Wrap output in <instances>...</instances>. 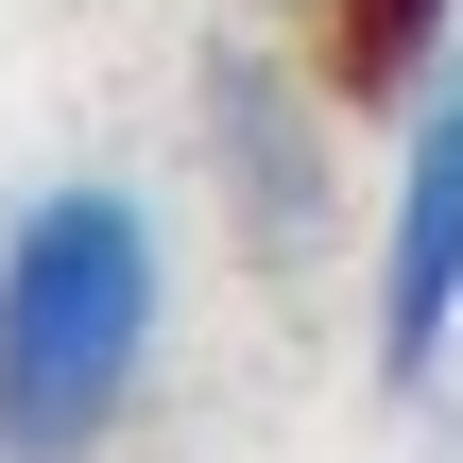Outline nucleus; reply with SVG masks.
Masks as SVG:
<instances>
[{"label": "nucleus", "instance_id": "obj_1", "mask_svg": "<svg viewBox=\"0 0 463 463\" xmlns=\"http://www.w3.org/2000/svg\"><path fill=\"white\" fill-rule=\"evenodd\" d=\"M172 344V223L120 172H52L0 223V463H103Z\"/></svg>", "mask_w": 463, "mask_h": 463}, {"label": "nucleus", "instance_id": "obj_2", "mask_svg": "<svg viewBox=\"0 0 463 463\" xmlns=\"http://www.w3.org/2000/svg\"><path fill=\"white\" fill-rule=\"evenodd\" d=\"M189 137H206V172H223V223H241V258L309 275V258L344 241V137H326V86H309L275 34H223V52H206V86H189Z\"/></svg>", "mask_w": 463, "mask_h": 463}, {"label": "nucleus", "instance_id": "obj_3", "mask_svg": "<svg viewBox=\"0 0 463 463\" xmlns=\"http://www.w3.org/2000/svg\"><path fill=\"white\" fill-rule=\"evenodd\" d=\"M463 344V34L395 86V172H378V395H430Z\"/></svg>", "mask_w": 463, "mask_h": 463}, {"label": "nucleus", "instance_id": "obj_4", "mask_svg": "<svg viewBox=\"0 0 463 463\" xmlns=\"http://www.w3.org/2000/svg\"><path fill=\"white\" fill-rule=\"evenodd\" d=\"M309 17H326V69H344L361 103H395V86L463 34V0H309Z\"/></svg>", "mask_w": 463, "mask_h": 463}]
</instances>
